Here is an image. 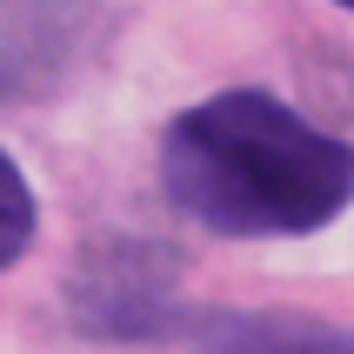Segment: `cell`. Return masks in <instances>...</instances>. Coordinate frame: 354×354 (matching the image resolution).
Masks as SVG:
<instances>
[{
  "label": "cell",
  "mask_w": 354,
  "mask_h": 354,
  "mask_svg": "<svg viewBox=\"0 0 354 354\" xmlns=\"http://www.w3.org/2000/svg\"><path fill=\"white\" fill-rule=\"evenodd\" d=\"M160 180L214 234H315L354 201V147L261 87H227L174 114Z\"/></svg>",
  "instance_id": "cell-1"
},
{
  "label": "cell",
  "mask_w": 354,
  "mask_h": 354,
  "mask_svg": "<svg viewBox=\"0 0 354 354\" xmlns=\"http://www.w3.org/2000/svg\"><path fill=\"white\" fill-rule=\"evenodd\" d=\"M201 354H354V328L308 315H214L201 321Z\"/></svg>",
  "instance_id": "cell-2"
},
{
  "label": "cell",
  "mask_w": 354,
  "mask_h": 354,
  "mask_svg": "<svg viewBox=\"0 0 354 354\" xmlns=\"http://www.w3.org/2000/svg\"><path fill=\"white\" fill-rule=\"evenodd\" d=\"M34 241V187L14 154H0V268H14Z\"/></svg>",
  "instance_id": "cell-3"
},
{
  "label": "cell",
  "mask_w": 354,
  "mask_h": 354,
  "mask_svg": "<svg viewBox=\"0 0 354 354\" xmlns=\"http://www.w3.org/2000/svg\"><path fill=\"white\" fill-rule=\"evenodd\" d=\"M341 7H354V0H341Z\"/></svg>",
  "instance_id": "cell-4"
}]
</instances>
